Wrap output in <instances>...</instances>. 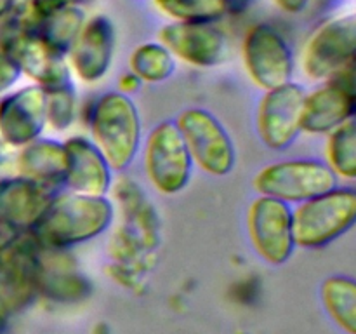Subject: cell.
<instances>
[{
	"mask_svg": "<svg viewBox=\"0 0 356 334\" xmlns=\"http://www.w3.org/2000/svg\"><path fill=\"white\" fill-rule=\"evenodd\" d=\"M115 207L108 197L75 191L54 193L30 235L49 249H72L97 239L111 226Z\"/></svg>",
	"mask_w": 356,
	"mask_h": 334,
	"instance_id": "obj_1",
	"label": "cell"
},
{
	"mask_svg": "<svg viewBox=\"0 0 356 334\" xmlns=\"http://www.w3.org/2000/svg\"><path fill=\"white\" fill-rule=\"evenodd\" d=\"M92 143L111 170H124L134 162L143 139L139 110L131 96L110 90L97 97L89 110Z\"/></svg>",
	"mask_w": 356,
	"mask_h": 334,
	"instance_id": "obj_2",
	"label": "cell"
},
{
	"mask_svg": "<svg viewBox=\"0 0 356 334\" xmlns=\"http://www.w3.org/2000/svg\"><path fill=\"white\" fill-rule=\"evenodd\" d=\"M356 221V191L339 186L292 209L296 247L322 249L353 228Z\"/></svg>",
	"mask_w": 356,
	"mask_h": 334,
	"instance_id": "obj_3",
	"label": "cell"
},
{
	"mask_svg": "<svg viewBox=\"0 0 356 334\" xmlns=\"http://www.w3.org/2000/svg\"><path fill=\"white\" fill-rule=\"evenodd\" d=\"M337 177L325 162L289 159L264 166L254 176V190L287 204H301L337 186Z\"/></svg>",
	"mask_w": 356,
	"mask_h": 334,
	"instance_id": "obj_4",
	"label": "cell"
},
{
	"mask_svg": "<svg viewBox=\"0 0 356 334\" xmlns=\"http://www.w3.org/2000/svg\"><path fill=\"white\" fill-rule=\"evenodd\" d=\"M145 174L162 195H177L190 184L193 160L174 120H163L149 131L143 148Z\"/></svg>",
	"mask_w": 356,
	"mask_h": 334,
	"instance_id": "obj_5",
	"label": "cell"
},
{
	"mask_svg": "<svg viewBox=\"0 0 356 334\" xmlns=\"http://www.w3.org/2000/svg\"><path fill=\"white\" fill-rule=\"evenodd\" d=\"M356 17L337 16L320 24L306 40L301 54L302 73L313 82H325L355 68Z\"/></svg>",
	"mask_w": 356,
	"mask_h": 334,
	"instance_id": "obj_6",
	"label": "cell"
},
{
	"mask_svg": "<svg viewBox=\"0 0 356 334\" xmlns=\"http://www.w3.org/2000/svg\"><path fill=\"white\" fill-rule=\"evenodd\" d=\"M174 122L186 143L193 166L216 177L228 176L235 169L236 152L232 136L211 111L186 108Z\"/></svg>",
	"mask_w": 356,
	"mask_h": 334,
	"instance_id": "obj_7",
	"label": "cell"
},
{
	"mask_svg": "<svg viewBox=\"0 0 356 334\" xmlns=\"http://www.w3.org/2000/svg\"><path fill=\"white\" fill-rule=\"evenodd\" d=\"M0 51L16 63L21 75L44 90L72 84L66 56L49 47L35 33L17 28L7 17L0 24Z\"/></svg>",
	"mask_w": 356,
	"mask_h": 334,
	"instance_id": "obj_8",
	"label": "cell"
},
{
	"mask_svg": "<svg viewBox=\"0 0 356 334\" xmlns=\"http://www.w3.org/2000/svg\"><path fill=\"white\" fill-rule=\"evenodd\" d=\"M242 61L250 82L263 90L292 82L296 59L287 38L270 23H257L242 40Z\"/></svg>",
	"mask_w": 356,
	"mask_h": 334,
	"instance_id": "obj_9",
	"label": "cell"
},
{
	"mask_svg": "<svg viewBox=\"0 0 356 334\" xmlns=\"http://www.w3.org/2000/svg\"><path fill=\"white\" fill-rule=\"evenodd\" d=\"M247 232L254 250L271 267H282L294 254L292 207L287 202L259 195L247 211Z\"/></svg>",
	"mask_w": 356,
	"mask_h": 334,
	"instance_id": "obj_10",
	"label": "cell"
},
{
	"mask_svg": "<svg viewBox=\"0 0 356 334\" xmlns=\"http://www.w3.org/2000/svg\"><path fill=\"white\" fill-rule=\"evenodd\" d=\"M170 54L195 68H216L232 56L228 33L216 23H172L159 31Z\"/></svg>",
	"mask_w": 356,
	"mask_h": 334,
	"instance_id": "obj_11",
	"label": "cell"
},
{
	"mask_svg": "<svg viewBox=\"0 0 356 334\" xmlns=\"http://www.w3.org/2000/svg\"><path fill=\"white\" fill-rule=\"evenodd\" d=\"M355 68H350L305 94L301 131L315 136L329 134L346 120L355 118Z\"/></svg>",
	"mask_w": 356,
	"mask_h": 334,
	"instance_id": "obj_12",
	"label": "cell"
},
{
	"mask_svg": "<svg viewBox=\"0 0 356 334\" xmlns=\"http://www.w3.org/2000/svg\"><path fill=\"white\" fill-rule=\"evenodd\" d=\"M305 94L306 90L294 82L264 90L257 104L256 129L270 150H287L299 138Z\"/></svg>",
	"mask_w": 356,
	"mask_h": 334,
	"instance_id": "obj_13",
	"label": "cell"
},
{
	"mask_svg": "<svg viewBox=\"0 0 356 334\" xmlns=\"http://www.w3.org/2000/svg\"><path fill=\"white\" fill-rule=\"evenodd\" d=\"M115 56V26L110 17L97 14L83 23L75 44L66 54L70 72L82 84L101 82L110 73Z\"/></svg>",
	"mask_w": 356,
	"mask_h": 334,
	"instance_id": "obj_14",
	"label": "cell"
},
{
	"mask_svg": "<svg viewBox=\"0 0 356 334\" xmlns=\"http://www.w3.org/2000/svg\"><path fill=\"white\" fill-rule=\"evenodd\" d=\"M45 125V90L30 84L0 97V139L21 148L40 138Z\"/></svg>",
	"mask_w": 356,
	"mask_h": 334,
	"instance_id": "obj_15",
	"label": "cell"
},
{
	"mask_svg": "<svg viewBox=\"0 0 356 334\" xmlns=\"http://www.w3.org/2000/svg\"><path fill=\"white\" fill-rule=\"evenodd\" d=\"M66 153L65 184L70 191L106 197L113 186V170L92 139L72 136L63 141Z\"/></svg>",
	"mask_w": 356,
	"mask_h": 334,
	"instance_id": "obj_16",
	"label": "cell"
},
{
	"mask_svg": "<svg viewBox=\"0 0 356 334\" xmlns=\"http://www.w3.org/2000/svg\"><path fill=\"white\" fill-rule=\"evenodd\" d=\"M56 190L28 177L0 180V219L19 232H30L47 209Z\"/></svg>",
	"mask_w": 356,
	"mask_h": 334,
	"instance_id": "obj_17",
	"label": "cell"
},
{
	"mask_svg": "<svg viewBox=\"0 0 356 334\" xmlns=\"http://www.w3.org/2000/svg\"><path fill=\"white\" fill-rule=\"evenodd\" d=\"M16 174L49 188L61 186L65 181L66 153L61 141L37 138L16 152Z\"/></svg>",
	"mask_w": 356,
	"mask_h": 334,
	"instance_id": "obj_18",
	"label": "cell"
},
{
	"mask_svg": "<svg viewBox=\"0 0 356 334\" xmlns=\"http://www.w3.org/2000/svg\"><path fill=\"white\" fill-rule=\"evenodd\" d=\"M320 298L330 319L346 334H356V284L353 278L334 275L323 280Z\"/></svg>",
	"mask_w": 356,
	"mask_h": 334,
	"instance_id": "obj_19",
	"label": "cell"
},
{
	"mask_svg": "<svg viewBox=\"0 0 356 334\" xmlns=\"http://www.w3.org/2000/svg\"><path fill=\"white\" fill-rule=\"evenodd\" d=\"M129 72L145 84L165 82L176 72V58L160 42H145L129 56Z\"/></svg>",
	"mask_w": 356,
	"mask_h": 334,
	"instance_id": "obj_20",
	"label": "cell"
},
{
	"mask_svg": "<svg viewBox=\"0 0 356 334\" xmlns=\"http://www.w3.org/2000/svg\"><path fill=\"white\" fill-rule=\"evenodd\" d=\"M325 136V164L336 174L337 180L353 181L356 177L355 118H350Z\"/></svg>",
	"mask_w": 356,
	"mask_h": 334,
	"instance_id": "obj_21",
	"label": "cell"
},
{
	"mask_svg": "<svg viewBox=\"0 0 356 334\" xmlns=\"http://www.w3.org/2000/svg\"><path fill=\"white\" fill-rule=\"evenodd\" d=\"M153 6L176 23H218L229 14L226 0H153Z\"/></svg>",
	"mask_w": 356,
	"mask_h": 334,
	"instance_id": "obj_22",
	"label": "cell"
},
{
	"mask_svg": "<svg viewBox=\"0 0 356 334\" xmlns=\"http://www.w3.org/2000/svg\"><path fill=\"white\" fill-rule=\"evenodd\" d=\"M79 117V100L73 84L45 90V125L56 132H65Z\"/></svg>",
	"mask_w": 356,
	"mask_h": 334,
	"instance_id": "obj_23",
	"label": "cell"
},
{
	"mask_svg": "<svg viewBox=\"0 0 356 334\" xmlns=\"http://www.w3.org/2000/svg\"><path fill=\"white\" fill-rule=\"evenodd\" d=\"M19 79L21 72L16 63L6 52L0 51V97L9 93Z\"/></svg>",
	"mask_w": 356,
	"mask_h": 334,
	"instance_id": "obj_24",
	"label": "cell"
},
{
	"mask_svg": "<svg viewBox=\"0 0 356 334\" xmlns=\"http://www.w3.org/2000/svg\"><path fill=\"white\" fill-rule=\"evenodd\" d=\"M141 80L138 79V77L134 75L132 72H127L124 73V75L118 79V90L124 94H127V96H131L132 93H136V90H139V87H141Z\"/></svg>",
	"mask_w": 356,
	"mask_h": 334,
	"instance_id": "obj_25",
	"label": "cell"
},
{
	"mask_svg": "<svg viewBox=\"0 0 356 334\" xmlns=\"http://www.w3.org/2000/svg\"><path fill=\"white\" fill-rule=\"evenodd\" d=\"M312 0H273L275 6L287 14H301Z\"/></svg>",
	"mask_w": 356,
	"mask_h": 334,
	"instance_id": "obj_26",
	"label": "cell"
},
{
	"mask_svg": "<svg viewBox=\"0 0 356 334\" xmlns=\"http://www.w3.org/2000/svg\"><path fill=\"white\" fill-rule=\"evenodd\" d=\"M250 3H252V0H226V6H228L229 13H242Z\"/></svg>",
	"mask_w": 356,
	"mask_h": 334,
	"instance_id": "obj_27",
	"label": "cell"
},
{
	"mask_svg": "<svg viewBox=\"0 0 356 334\" xmlns=\"http://www.w3.org/2000/svg\"><path fill=\"white\" fill-rule=\"evenodd\" d=\"M19 0H0V21L6 19Z\"/></svg>",
	"mask_w": 356,
	"mask_h": 334,
	"instance_id": "obj_28",
	"label": "cell"
},
{
	"mask_svg": "<svg viewBox=\"0 0 356 334\" xmlns=\"http://www.w3.org/2000/svg\"><path fill=\"white\" fill-rule=\"evenodd\" d=\"M58 2H65V3H76V6H82L86 0H58Z\"/></svg>",
	"mask_w": 356,
	"mask_h": 334,
	"instance_id": "obj_29",
	"label": "cell"
}]
</instances>
